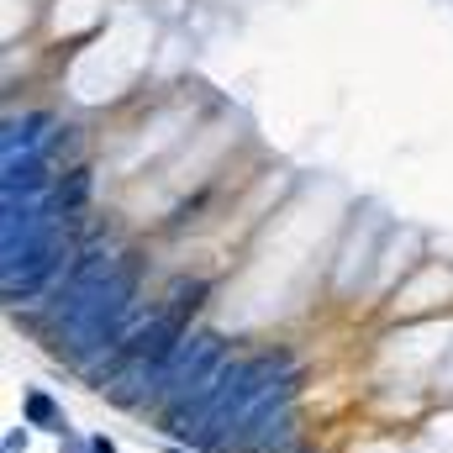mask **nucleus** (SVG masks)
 I'll list each match as a JSON object with an SVG mask.
<instances>
[{"instance_id":"7ed1b4c3","label":"nucleus","mask_w":453,"mask_h":453,"mask_svg":"<svg viewBox=\"0 0 453 453\" xmlns=\"http://www.w3.org/2000/svg\"><path fill=\"white\" fill-rule=\"evenodd\" d=\"M21 427H27V422H21ZM21 427L5 433V453H27V433H21Z\"/></svg>"},{"instance_id":"f257e3e1","label":"nucleus","mask_w":453,"mask_h":453,"mask_svg":"<svg viewBox=\"0 0 453 453\" xmlns=\"http://www.w3.org/2000/svg\"><path fill=\"white\" fill-rule=\"evenodd\" d=\"M226 358H232V342L217 338V333H201V338H190L180 353H174V364L164 369V390H158V427L169 422V417H180V411H190L211 385H217V374L226 369Z\"/></svg>"},{"instance_id":"f03ea898","label":"nucleus","mask_w":453,"mask_h":453,"mask_svg":"<svg viewBox=\"0 0 453 453\" xmlns=\"http://www.w3.org/2000/svg\"><path fill=\"white\" fill-rule=\"evenodd\" d=\"M21 422H27V427H42V433H64V427H69L48 390H27V395H21Z\"/></svg>"},{"instance_id":"20e7f679","label":"nucleus","mask_w":453,"mask_h":453,"mask_svg":"<svg viewBox=\"0 0 453 453\" xmlns=\"http://www.w3.org/2000/svg\"><path fill=\"white\" fill-rule=\"evenodd\" d=\"M90 453H116V443L106 438V433H101V438H90Z\"/></svg>"}]
</instances>
